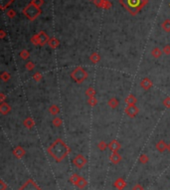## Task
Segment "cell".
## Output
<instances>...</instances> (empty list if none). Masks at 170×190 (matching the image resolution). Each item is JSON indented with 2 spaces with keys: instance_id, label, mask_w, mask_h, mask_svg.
<instances>
[{
  "instance_id": "cell-1",
  "label": "cell",
  "mask_w": 170,
  "mask_h": 190,
  "mask_svg": "<svg viewBox=\"0 0 170 190\" xmlns=\"http://www.w3.org/2000/svg\"><path fill=\"white\" fill-rule=\"evenodd\" d=\"M47 151L55 161L61 162L69 155V153L71 152V148L62 138H57L47 148Z\"/></svg>"
},
{
  "instance_id": "cell-2",
  "label": "cell",
  "mask_w": 170,
  "mask_h": 190,
  "mask_svg": "<svg viewBox=\"0 0 170 190\" xmlns=\"http://www.w3.org/2000/svg\"><path fill=\"white\" fill-rule=\"evenodd\" d=\"M131 15H136L147 3V0H119Z\"/></svg>"
},
{
  "instance_id": "cell-3",
  "label": "cell",
  "mask_w": 170,
  "mask_h": 190,
  "mask_svg": "<svg viewBox=\"0 0 170 190\" xmlns=\"http://www.w3.org/2000/svg\"><path fill=\"white\" fill-rule=\"evenodd\" d=\"M70 77H71L72 80H73L75 83H77V84H83L84 82L87 79V77H89V74H87V72L83 68V67L78 66V67H76V68H75L73 71L71 72V74H70Z\"/></svg>"
},
{
  "instance_id": "cell-4",
  "label": "cell",
  "mask_w": 170,
  "mask_h": 190,
  "mask_svg": "<svg viewBox=\"0 0 170 190\" xmlns=\"http://www.w3.org/2000/svg\"><path fill=\"white\" fill-rule=\"evenodd\" d=\"M22 12H23V14L29 20H31V21H34V20L36 19L37 17L40 16V14H41V9H40V7L36 6V5L33 4L31 2V3L28 4L26 7H25Z\"/></svg>"
},
{
  "instance_id": "cell-5",
  "label": "cell",
  "mask_w": 170,
  "mask_h": 190,
  "mask_svg": "<svg viewBox=\"0 0 170 190\" xmlns=\"http://www.w3.org/2000/svg\"><path fill=\"white\" fill-rule=\"evenodd\" d=\"M18 190H42L33 179H28Z\"/></svg>"
},
{
  "instance_id": "cell-6",
  "label": "cell",
  "mask_w": 170,
  "mask_h": 190,
  "mask_svg": "<svg viewBox=\"0 0 170 190\" xmlns=\"http://www.w3.org/2000/svg\"><path fill=\"white\" fill-rule=\"evenodd\" d=\"M74 165L79 169H82L87 164V158L83 154H77L73 159Z\"/></svg>"
},
{
  "instance_id": "cell-7",
  "label": "cell",
  "mask_w": 170,
  "mask_h": 190,
  "mask_svg": "<svg viewBox=\"0 0 170 190\" xmlns=\"http://www.w3.org/2000/svg\"><path fill=\"white\" fill-rule=\"evenodd\" d=\"M126 114L129 117H135L139 112V109L136 106H126Z\"/></svg>"
},
{
  "instance_id": "cell-8",
  "label": "cell",
  "mask_w": 170,
  "mask_h": 190,
  "mask_svg": "<svg viewBox=\"0 0 170 190\" xmlns=\"http://www.w3.org/2000/svg\"><path fill=\"white\" fill-rule=\"evenodd\" d=\"M140 87L142 89L144 90V91H148V90L151 89V87L153 86V83H152V81L149 78H143L140 81Z\"/></svg>"
},
{
  "instance_id": "cell-9",
  "label": "cell",
  "mask_w": 170,
  "mask_h": 190,
  "mask_svg": "<svg viewBox=\"0 0 170 190\" xmlns=\"http://www.w3.org/2000/svg\"><path fill=\"white\" fill-rule=\"evenodd\" d=\"M38 38H39L40 46H45L46 44H48V42H49V40H50L49 36L46 33H45L44 31L39 32V33H38Z\"/></svg>"
},
{
  "instance_id": "cell-10",
  "label": "cell",
  "mask_w": 170,
  "mask_h": 190,
  "mask_svg": "<svg viewBox=\"0 0 170 190\" xmlns=\"http://www.w3.org/2000/svg\"><path fill=\"white\" fill-rule=\"evenodd\" d=\"M121 142H119V141H116V139H112V141L109 143V149L111 152L119 151V149H121Z\"/></svg>"
},
{
  "instance_id": "cell-11",
  "label": "cell",
  "mask_w": 170,
  "mask_h": 190,
  "mask_svg": "<svg viewBox=\"0 0 170 190\" xmlns=\"http://www.w3.org/2000/svg\"><path fill=\"white\" fill-rule=\"evenodd\" d=\"M10 112H11V106H10L8 102H1V105H0V114L2 116H6Z\"/></svg>"
},
{
  "instance_id": "cell-12",
  "label": "cell",
  "mask_w": 170,
  "mask_h": 190,
  "mask_svg": "<svg viewBox=\"0 0 170 190\" xmlns=\"http://www.w3.org/2000/svg\"><path fill=\"white\" fill-rule=\"evenodd\" d=\"M25 154H26V151H25V149L22 146H18L13 149V155L19 159L22 158V157H24Z\"/></svg>"
},
{
  "instance_id": "cell-13",
  "label": "cell",
  "mask_w": 170,
  "mask_h": 190,
  "mask_svg": "<svg viewBox=\"0 0 170 190\" xmlns=\"http://www.w3.org/2000/svg\"><path fill=\"white\" fill-rule=\"evenodd\" d=\"M121 159H122V157L121 154L119 153L117 151H114V152H111V154L109 155V160H111V163H114V164H117V163H119V162L121 161Z\"/></svg>"
},
{
  "instance_id": "cell-14",
  "label": "cell",
  "mask_w": 170,
  "mask_h": 190,
  "mask_svg": "<svg viewBox=\"0 0 170 190\" xmlns=\"http://www.w3.org/2000/svg\"><path fill=\"white\" fill-rule=\"evenodd\" d=\"M114 186L116 187L117 190H123L126 186V182L123 178L119 177V178H117L116 180L114 182Z\"/></svg>"
},
{
  "instance_id": "cell-15",
  "label": "cell",
  "mask_w": 170,
  "mask_h": 190,
  "mask_svg": "<svg viewBox=\"0 0 170 190\" xmlns=\"http://www.w3.org/2000/svg\"><path fill=\"white\" fill-rule=\"evenodd\" d=\"M167 146L168 144L166 143L164 141H157L156 142V144H155V148H156V150L157 151H159V152H164L167 149Z\"/></svg>"
},
{
  "instance_id": "cell-16",
  "label": "cell",
  "mask_w": 170,
  "mask_h": 190,
  "mask_svg": "<svg viewBox=\"0 0 170 190\" xmlns=\"http://www.w3.org/2000/svg\"><path fill=\"white\" fill-rule=\"evenodd\" d=\"M35 121L32 117H26V119L23 121V126L26 127V129H33V127L35 126Z\"/></svg>"
},
{
  "instance_id": "cell-17",
  "label": "cell",
  "mask_w": 170,
  "mask_h": 190,
  "mask_svg": "<svg viewBox=\"0 0 170 190\" xmlns=\"http://www.w3.org/2000/svg\"><path fill=\"white\" fill-rule=\"evenodd\" d=\"M124 102H126V106H135V104L137 102V99L133 96V95H128V96L126 97Z\"/></svg>"
},
{
  "instance_id": "cell-18",
  "label": "cell",
  "mask_w": 170,
  "mask_h": 190,
  "mask_svg": "<svg viewBox=\"0 0 170 190\" xmlns=\"http://www.w3.org/2000/svg\"><path fill=\"white\" fill-rule=\"evenodd\" d=\"M60 107L58 105H56V104H53V105H51L49 107V112L52 114V116H54V117H57L58 114H60Z\"/></svg>"
},
{
  "instance_id": "cell-19",
  "label": "cell",
  "mask_w": 170,
  "mask_h": 190,
  "mask_svg": "<svg viewBox=\"0 0 170 190\" xmlns=\"http://www.w3.org/2000/svg\"><path fill=\"white\" fill-rule=\"evenodd\" d=\"M48 45H49V47L50 48H52V49H56V48H58L59 47V45H60V41L57 38H55V37H53V38H50L49 40V42H48Z\"/></svg>"
},
{
  "instance_id": "cell-20",
  "label": "cell",
  "mask_w": 170,
  "mask_h": 190,
  "mask_svg": "<svg viewBox=\"0 0 170 190\" xmlns=\"http://www.w3.org/2000/svg\"><path fill=\"white\" fill-rule=\"evenodd\" d=\"M107 105H109V107H111V109H116L117 107H119V100L116 99V97H111V99L109 100V102H107Z\"/></svg>"
},
{
  "instance_id": "cell-21",
  "label": "cell",
  "mask_w": 170,
  "mask_h": 190,
  "mask_svg": "<svg viewBox=\"0 0 170 190\" xmlns=\"http://www.w3.org/2000/svg\"><path fill=\"white\" fill-rule=\"evenodd\" d=\"M82 178V176H80L79 174H77V173H74V174H72L71 176H70V178H69V180L71 183H73L75 186H77V184H78V182L80 181V179Z\"/></svg>"
},
{
  "instance_id": "cell-22",
  "label": "cell",
  "mask_w": 170,
  "mask_h": 190,
  "mask_svg": "<svg viewBox=\"0 0 170 190\" xmlns=\"http://www.w3.org/2000/svg\"><path fill=\"white\" fill-rule=\"evenodd\" d=\"M90 60H91V62L92 64H97L101 61V55L99 53H97V52H95V53H92L91 56H90Z\"/></svg>"
},
{
  "instance_id": "cell-23",
  "label": "cell",
  "mask_w": 170,
  "mask_h": 190,
  "mask_svg": "<svg viewBox=\"0 0 170 190\" xmlns=\"http://www.w3.org/2000/svg\"><path fill=\"white\" fill-rule=\"evenodd\" d=\"M162 54H163V52H162V50H160L159 48H154V49L151 51L152 57H153V58H155V59L160 58Z\"/></svg>"
},
{
  "instance_id": "cell-24",
  "label": "cell",
  "mask_w": 170,
  "mask_h": 190,
  "mask_svg": "<svg viewBox=\"0 0 170 190\" xmlns=\"http://www.w3.org/2000/svg\"><path fill=\"white\" fill-rule=\"evenodd\" d=\"M52 124H53L55 127L62 126V124H63V119L59 117H55L53 119V121H52Z\"/></svg>"
},
{
  "instance_id": "cell-25",
  "label": "cell",
  "mask_w": 170,
  "mask_h": 190,
  "mask_svg": "<svg viewBox=\"0 0 170 190\" xmlns=\"http://www.w3.org/2000/svg\"><path fill=\"white\" fill-rule=\"evenodd\" d=\"M19 56H20V58H21L22 60H24V61H26V60H28L29 59V57H30V53L27 50H22L21 52H20V54H19Z\"/></svg>"
},
{
  "instance_id": "cell-26",
  "label": "cell",
  "mask_w": 170,
  "mask_h": 190,
  "mask_svg": "<svg viewBox=\"0 0 170 190\" xmlns=\"http://www.w3.org/2000/svg\"><path fill=\"white\" fill-rule=\"evenodd\" d=\"M162 29L165 32H170V19H166L164 20V22L161 24Z\"/></svg>"
},
{
  "instance_id": "cell-27",
  "label": "cell",
  "mask_w": 170,
  "mask_h": 190,
  "mask_svg": "<svg viewBox=\"0 0 170 190\" xmlns=\"http://www.w3.org/2000/svg\"><path fill=\"white\" fill-rule=\"evenodd\" d=\"M97 147H99V150L104 151V150H106V149L109 148V143H107L106 141H99V143H97Z\"/></svg>"
},
{
  "instance_id": "cell-28",
  "label": "cell",
  "mask_w": 170,
  "mask_h": 190,
  "mask_svg": "<svg viewBox=\"0 0 170 190\" xmlns=\"http://www.w3.org/2000/svg\"><path fill=\"white\" fill-rule=\"evenodd\" d=\"M87 102L89 106L95 107V106H97V100L96 97H87Z\"/></svg>"
},
{
  "instance_id": "cell-29",
  "label": "cell",
  "mask_w": 170,
  "mask_h": 190,
  "mask_svg": "<svg viewBox=\"0 0 170 190\" xmlns=\"http://www.w3.org/2000/svg\"><path fill=\"white\" fill-rule=\"evenodd\" d=\"M0 78H1V80L3 82H8L10 79H11V75H10L8 72H2L1 73V76H0Z\"/></svg>"
},
{
  "instance_id": "cell-30",
  "label": "cell",
  "mask_w": 170,
  "mask_h": 190,
  "mask_svg": "<svg viewBox=\"0 0 170 190\" xmlns=\"http://www.w3.org/2000/svg\"><path fill=\"white\" fill-rule=\"evenodd\" d=\"M13 2V0H0V4H1V9L5 10L6 7H8L10 4Z\"/></svg>"
},
{
  "instance_id": "cell-31",
  "label": "cell",
  "mask_w": 170,
  "mask_h": 190,
  "mask_svg": "<svg viewBox=\"0 0 170 190\" xmlns=\"http://www.w3.org/2000/svg\"><path fill=\"white\" fill-rule=\"evenodd\" d=\"M35 67H36V65H35L32 61H29V62H27V63L25 64V69H26L27 71H29V72L34 71Z\"/></svg>"
},
{
  "instance_id": "cell-32",
  "label": "cell",
  "mask_w": 170,
  "mask_h": 190,
  "mask_svg": "<svg viewBox=\"0 0 170 190\" xmlns=\"http://www.w3.org/2000/svg\"><path fill=\"white\" fill-rule=\"evenodd\" d=\"M87 182L86 179L84 178V177H82L81 179H80V181L78 182V184H77V187L80 189H84L85 187L87 186Z\"/></svg>"
},
{
  "instance_id": "cell-33",
  "label": "cell",
  "mask_w": 170,
  "mask_h": 190,
  "mask_svg": "<svg viewBox=\"0 0 170 190\" xmlns=\"http://www.w3.org/2000/svg\"><path fill=\"white\" fill-rule=\"evenodd\" d=\"M86 96H87V97H95L96 96V90H95L92 87H90L86 90Z\"/></svg>"
},
{
  "instance_id": "cell-34",
  "label": "cell",
  "mask_w": 170,
  "mask_h": 190,
  "mask_svg": "<svg viewBox=\"0 0 170 190\" xmlns=\"http://www.w3.org/2000/svg\"><path fill=\"white\" fill-rule=\"evenodd\" d=\"M139 161H140L142 164H146L147 162L149 161V157H148V155H147V154H145V153L141 154V155L139 156Z\"/></svg>"
},
{
  "instance_id": "cell-35",
  "label": "cell",
  "mask_w": 170,
  "mask_h": 190,
  "mask_svg": "<svg viewBox=\"0 0 170 190\" xmlns=\"http://www.w3.org/2000/svg\"><path fill=\"white\" fill-rule=\"evenodd\" d=\"M42 74L40 72H35L33 74V80H35V82H40L42 80Z\"/></svg>"
},
{
  "instance_id": "cell-36",
  "label": "cell",
  "mask_w": 170,
  "mask_h": 190,
  "mask_svg": "<svg viewBox=\"0 0 170 190\" xmlns=\"http://www.w3.org/2000/svg\"><path fill=\"white\" fill-rule=\"evenodd\" d=\"M31 43L35 45V46H38L39 44V38H38V34H36V35H34L33 37L31 38Z\"/></svg>"
},
{
  "instance_id": "cell-37",
  "label": "cell",
  "mask_w": 170,
  "mask_h": 190,
  "mask_svg": "<svg viewBox=\"0 0 170 190\" xmlns=\"http://www.w3.org/2000/svg\"><path fill=\"white\" fill-rule=\"evenodd\" d=\"M163 105L164 107H166L167 109H170V97H166L163 100Z\"/></svg>"
},
{
  "instance_id": "cell-38",
  "label": "cell",
  "mask_w": 170,
  "mask_h": 190,
  "mask_svg": "<svg viewBox=\"0 0 170 190\" xmlns=\"http://www.w3.org/2000/svg\"><path fill=\"white\" fill-rule=\"evenodd\" d=\"M162 52H163V54L167 55V56H169L170 55V45H166V46H164L163 50H162Z\"/></svg>"
},
{
  "instance_id": "cell-39",
  "label": "cell",
  "mask_w": 170,
  "mask_h": 190,
  "mask_svg": "<svg viewBox=\"0 0 170 190\" xmlns=\"http://www.w3.org/2000/svg\"><path fill=\"white\" fill-rule=\"evenodd\" d=\"M32 3L35 4L38 7H41L44 3V0H32Z\"/></svg>"
},
{
  "instance_id": "cell-40",
  "label": "cell",
  "mask_w": 170,
  "mask_h": 190,
  "mask_svg": "<svg viewBox=\"0 0 170 190\" xmlns=\"http://www.w3.org/2000/svg\"><path fill=\"white\" fill-rule=\"evenodd\" d=\"M94 1V3L97 5V6H99V7H102V5H104V0H92Z\"/></svg>"
},
{
  "instance_id": "cell-41",
  "label": "cell",
  "mask_w": 170,
  "mask_h": 190,
  "mask_svg": "<svg viewBox=\"0 0 170 190\" xmlns=\"http://www.w3.org/2000/svg\"><path fill=\"white\" fill-rule=\"evenodd\" d=\"M7 15H8L10 18H14V17L16 16V12H15L14 10H8V12H7Z\"/></svg>"
},
{
  "instance_id": "cell-42",
  "label": "cell",
  "mask_w": 170,
  "mask_h": 190,
  "mask_svg": "<svg viewBox=\"0 0 170 190\" xmlns=\"http://www.w3.org/2000/svg\"><path fill=\"white\" fill-rule=\"evenodd\" d=\"M6 188H7V184L1 179L0 180V190H6Z\"/></svg>"
},
{
  "instance_id": "cell-43",
  "label": "cell",
  "mask_w": 170,
  "mask_h": 190,
  "mask_svg": "<svg viewBox=\"0 0 170 190\" xmlns=\"http://www.w3.org/2000/svg\"><path fill=\"white\" fill-rule=\"evenodd\" d=\"M111 4L109 3V1L104 0V5H102V8H104V9H109V8H111Z\"/></svg>"
},
{
  "instance_id": "cell-44",
  "label": "cell",
  "mask_w": 170,
  "mask_h": 190,
  "mask_svg": "<svg viewBox=\"0 0 170 190\" xmlns=\"http://www.w3.org/2000/svg\"><path fill=\"white\" fill-rule=\"evenodd\" d=\"M132 190H143V187H142L140 184H135L133 187H132Z\"/></svg>"
},
{
  "instance_id": "cell-45",
  "label": "cell",
  "mask_w": 170,
  "mask_h": 190,
  "mask_svg": "<svg viewBox=\"0 0 170 190\" xmlns=\"http://www.w3.org/2000/svg\"><path fill=\"white\" fill-rule=\"evenodd\" d=\"M5 99H6V96H5L3 93H0V102H5Z\"/></svg>"
},
{
  "instance_id": "cell-46",
  "label": "cell",
  "mask_w": 170,
  "mask_h": 190,
  "mask_svg": "<svg viewBox=\"0 0 170 190\" xmlns=\"http://www.w3.org/2000/svg\"><path fill=\"white\" fill-rule=\"evenodd\" d=\"M4 37H5V31L4 30H1V31H0V38L4 39Z\"/></svg>"
},
{
  "instance_id": "cell-47",
  "label": "cell",
  "mask_w": 170,
  "mask_h": 190,
  "mask_svg": "<svg viewBox=\"0 0 170 190\" xmlns=\"http://www.w3.org/2000/svg\"><path fill=\"white\" fill-rule=\"evenodd\" d=\"M167 150H168L170 152V142L168 143V146H167Z\"/></svg>"
}]
</instances>
